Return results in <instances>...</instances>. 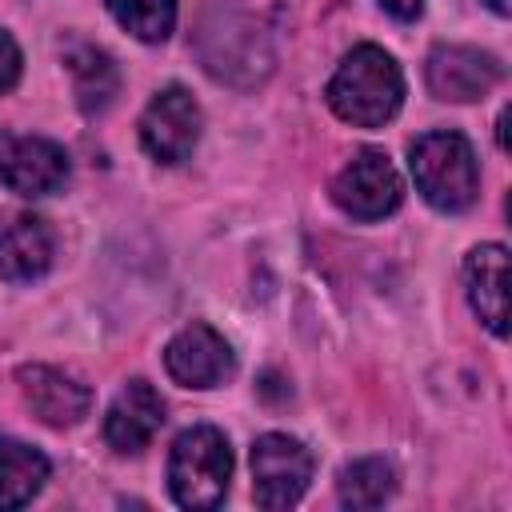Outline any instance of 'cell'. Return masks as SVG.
<instances>
[{"instance_id": "cell-1", "label": "cell", "mask_w": 512, "mask_h": 512, "mask_svg": "<svg viewBox=\"0 0 512 512\" xmlns=\"http://www.w3.org/2000/svg\"><path fill=\"white\" fill-rule=\"evenodd\" d=\"M328 108L352 124V128H380L388 124L400 104H404V76L400 64L376 48V44H356L340 68L328 80Z\"/></svg>"}, {"instance_id": "cell-2", "label": "cell", "mask_w": 512, "mask_h": 512, "mask_svg": "<svg viewBox=\"0 0 512 512\" xmlns=\"http://www.w3.org/2000/svg\"><path fill=\"white\" fill-rule=\"evenodd\" d=\"M228 480H232V448L220 428L196 424L172 440L168 488L180 508H192V512L220 508L228 496Z\"/></svg>"}, {"instance_id": "cell-3", "label": "cell", "mask_w": 512, "mask_h": 512, "mask_svg": "<svg viewBox=\"0 0 512 512\" xmlns=\"http://www.w3.org/2000/svg\"><path fill=\"white\" fill-rule=\"evenodd\" d=\"M408 168L420 196L440 212H464L476 200V188H480L476 152L452 128L416 136L408 148Z\"/></svg>"}, {"instance_id": "cell-4", "label": "cell", "mask_w": 512, "mask_h": 512, "mask_svg": "<svg viewBox=\"0 0 512 512\" xmlns=\"http://www.w3.org/2000/svg\"><path fill=\"white\" fill-rule=\"evenodd\" d=\"M332 200L340 204L344 216L352 220H384L400 208L404 200V184H400V172L392 168L388 152L380 148H360L352 152V160L336 172L332 180Z\"/></svg>"}, {"instance_id": "cell-5", "label": "cell", "mask_w": 512, "mask_h": 512, "mask_svg": "<svg viewBox=\"0 0 512 512\" xmlns=\"http://www.w3.org/2000/svg\"><path fill=\"white\" fill-rule=\"evenodd\" d=\"M312 480V452L288 436V432H268L252 444V496L260 508L280 512L292 508Z\"/></svg>"}, {"instance_id": "cell-6", "label": "cell", "mask_w": 512, "mask_h": 512, "mask_svg": "<svg viewBox=\"0 0 512 512\" xmlns=\"http://www.w3.org/2000/svg\"><path fill=\"white\" fill-rule=\"evenodd\" d=\"M200 56L204 68L228 84H256L272 68L264 32L244 16H220V24H204Z\"/></svg>"}, {"instance_id": "cell-7", "label": "cell", "mask_w": 512, "mask_h": 512, "mask_svg": "<svg viewBox=\"0 0 512 512\" xmlns=\"http://www.w3.org/2000/svg\"><path fill=\"white\" fill-rule=\"evenodd\" d=\"M200 124H204V116H200V104L192 100V92L180 84H168L148 100V108L140 116V144L152 160L180 164L192 156V148L200 140Z\"/></svg>"}, {"instance_id": "cell-8", "label": "cell", "mask_w": 512, "mask_h": 512, "mask_svg": "<svg viewBox=\"0 0 512 512\" xmlns=\"http://www.w3.org/2000/svg\"><path fill=\"white\" fill-rule=\"evenodd\" d=\"M0 180L16 196H52L68 180V152L44 136H0Z\"/></svg>"}, {"instance_id": "cell-9", "label": "cell", "mask_w": 512, "mask_h": 512, "mask_svg": "<svg viewBox=\"0 0 512 512\" xmlns=\"http://www.w3.org/2000/svg\"><path fill=\"white\" fill-rule=\"evenodd\" d=\"M428 92L436 100H452V104H468L488 96L500 84V60L492 52L468 48V44H436L428 52Z\"/></svg>"}, {"instance_id": "cell-10", "label": "cell", "mask_w": 512, "mask_h": 512, "mask_svg": "<svg viewBox=\"0 0 512 512\" xmlns=\"http://www.w3.org/2000/svg\"><path fill=\"white\" fill-rule=\"evenodd\" d=\"M164 368L184 388H216L236 372V356L228 340L212 324H188L180 328L164 348Z\"/></svg>"}, {"instance_id": "cell-11", "label": "cell", "mask_w": 512, "mask_h": 512, "mask_svg": "<svg viewBox=\"0 0 512 512\" xmlns=\"http://www.w3.org/2000/svg\"><path fill=\"white\" fill-rule=\"evenodd\" d=\"M160 424H164V400H160V392L148 380H128L112 396V404L104 412V440H108L112 452L132 456V452H140V448L152 444V436L160 432Z\"/></svg>"}, {"instance_id": "cell-12", "label": "cell", "mask_w": 512, "mask_h": 512, "mask_svg": "<svg viewBox=\"0 0 512 512\" xmlns=\"http://www.w3.org/2000/svg\"><path fill=\"white\" fill-rule=\"evenodd\" d=\"M52 228L32 212H0V276L8 284H32L52 268Z\"/></svg>"}, {"instance_id": "cell-13", "label": "cell", "mask_w": 512, "mask_h": 512, "mask_svg": "<svg viewBox=\"0 0 512 512\" xmlns=\"http://www.w3.org/2000/svg\"><path fill=\"white\" fill-rule=\"evenodd\" d=\"M20 380V392L28 400V408L48 424V428H72L88 416L92 408V392L72 380L68 372L60 368H48V364H24L16 372Z\"/></svg>"}, {"instance_id": "cell-14", "label": "cell", "mask_w": 512, "mask_h": 512, "mask_svg": "<svg viewBox=\"0 0 512 512\" xmlns=\"http://www.w3.org/2000/svg\"><path fill=\"white\" fill-rule=\"evenodd\" d=\"M464 288L484 328L504 340L508 336V248L504 244L472 248L464 260Z\"/></svg>"}, {"instance_id": "cell-15", "label": "cell", "mask_w": 512, "mask_h": 512, "mask_svg": "<svg viewBox=\"0 0 512 512\" xmlns=\"http://www.w3.org/2000/svg\"><path fill=\"white\" fill-rule=\"evenodd\" d=\"M64 64H68V72H72L76 104H80L88 116L104 112V108L116 100V92H120V68L112 64V56H108L104 48H96V44H68Z\"/></svg>"}, {"instance_id": "cell-16", "label": "cell", "mask_w": 512, "mask_h": 512, "mask_svg": "<svg viewBox=\"0 0 512 512\" xmlns=\"http://www.w3.org/2000/svg\"><path fill=\"white\" fill-rule=\"evenodd\" d=\"M48 480V456L24 440L0 436V512L24 508Z\"/></svg>"}, {"instance_id": "cell-17", "label": "cell", "mask_w": 512, "mask_h": 512, "mask_svg": "<svg viewBox=\"0 0 512 512\" xmlns=\"http://www.w3.org/2000/svg\"><path fill=\"white\" fill-rule=\"evenodd\" d=\"M336 492H340V504H344V508H380V504L396 492L392 464L380 460V456L352 460V464L340 468Z\"/></svg>"}, {"instance_id": "cell-18", "label": "cell", "mask_w": 512, "mask_h": 512, "mask_svg": "<svg viewBox=\"0 0 512 512\" xmlns=\"http://www.w3.org/2000/svg\"><path fill=\"white\" fill-rule=\"evenodd\" d=\"M104 4L116 16V24L144 44H160L176 28V0H104Z\"/></svg>"}, {"instance_id": "cell-19", "label": "cell", "mask_w": 512, "mask_h": 512, "mask_svg": "<svg viewBox=\"0 0 512 512\" xmlns=\"http://www.w3.org/2000/svg\"><path fill=\"white\" fill-rule=\"evenodd\" d=\"M16 80H20V48H16V40L0 28V96H4Z\"/></svg>"}, {"instance_id": "cell-20", "label": "cell", "mask_w": 512, "mask_h": 512, "mask_svg": "<svg viewBox=\"0 0 512 512\" xmlns=\"http://www.w3.org/2000/svg\"><path fill=\"white\" fill-rule=\"evenodd\" d=\"M380 8L388 12V16H396V20H416L420 16V8H424V0H380Z\"/></svg>"}, {"instance_id": "cell-21", "label": "cell", "mask_w": 512, "mask_h": 512, "mask_svg": "<svg viewBox=\"0 0 512 512\" xmlns=\"http://www.w3.org/2000/svg\"><path fill=\"white\" fill-rule=\"evenodd\" d=\"M488 8H492L496 16H508V12H512V4H508V0H488Z\"/></svg>"}]
</instances>
